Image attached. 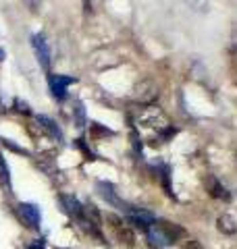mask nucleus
Wrapping results in <instances>:
<instances>
[{
  "mask_svg": "<svg viewBox=\"0 0 237 249\" xmlns=\"http://www.w3.org/2000/svg\"><path fill=\"white\" fill-rule=\"evenodd\" d=\"M138 127L146 133H152L154 139L158 142H169V139L177 133V129L169 123L167 114H164L156 104H148L146 108H141V112L138 116Z\"/></svg>",
  "mask_w": 237,
  "mask_h": 249,
  "instance_id": "f257e3e1",
  "label": "nucleus"
},
{
  "mask_svg": "<svg viewBox=\"0 0 237 249\" xmlns=\"http://www.w3.org/2000/svg\"><path fill=\"white\" fill-rule=\"evenodd\" d=\"M146 235L154 249H162V247L177 243V241L185 235V231L181 229L179 224H173L169 220H156V224H152V227L146 231Z\"/></svg>",
  "mask_w": 237,
  "mask_h": 249,
  "instance_id": "f03ea898",
  "label": "nucleus"
},
{
  "mask_svg": "<svg viewBox=\"0 0 237 249\" xmlns=\"http://www.w3.org/2000/svg\"><path fill=\"white\" fill-rule=\"evenodd\" d=\"M108 222H110V229H113L117 241L125 247H136V232L129 224H125L121 218L115 216V214H108Z\"/></svg>",
  "mask_w": 237,
  "mask_h": 249,
  "instance_id": "7ed1b4c3",
  "label": "nucleus"
},
{
  "mask_svg": "<svg viewBox=\"0 0 237 249\" xmlns=\"http://www.w3.org/2000/svg\"><path fill=\"white\" fill-rule=\"evenodd\" d=\"M125 214H127L129 224H133L136 229H141V231H148L152 224H156V216L152 212H148V210H144V208L127 206Z\"/></svg>",
  "mask_w": 237,
  "mask_h": 249,
  "instance_id": "20e7f679",
  "label": "nucleus"
},
{
  "mask_svg": "<svg viewBox=\"0 0 237 249\" xmlns=\"http://www.w3.org/2000/svg\"><path fill=\"white\" fill-rule=\"evenodd\" d=\"M31 46H34V52H36L38 62L42 65V69L48 71V69H50V48H48V42H46V37L42 34L31 36Z\"/></svg>",
  "mask_w": 237,
  "mask_h": 249,
  "instance_id": "39448f33",
  "label": "nucleus"
},
{
  "mask_svg": "<svg viewBox=\"0 0 237 249\" xmlns=\"http://www.w3.org/2000/svg\"><path fill=\"white\" fill-rule=\"evenodd\" d=\"M75 83V77H67V75H50L48 77V88L52 91V96L57 100H65L67 98V85Z\"/></svg>",
  "mask_w": 237,
  "mask_h": 249,
  "instance_id": "423d86ee",
  "label": "nucleus"
},
{
  "mask_svg": "<svg viewBox=\"0 0 237 249\" xmlns=\"http://www.w3.org/2000/svg\"><path fill=\"white\" fill-rule=\"evenodd\" d=\"M156 96H158V88H156V83L150 79L141 81L139 85H136V89H133V98L141 104H152Z\"/></svg>",
  "mask_w": 237,
  "mask_h": 249,
  "instance_id": "0eeeda50",
  "label": "nucleus"
},
{
  "mask_svg": "<svg viewBox=\"0 0 237 249\" xmlns=\"http://www.w3.org/2000/svg\"><path fill=\"white\" fill-rule=\"evenodd\" d=\"M59 201H60L62 210H65L69 216H73L77 222L85 216V208L81 206V201H79L75 196H67V193H62V196H59Z\"/></svg>",
  "mask_w": 237,
  "mask_h": 249,
  "instance_id": "6e6552de",
  "label": "nucleus"
},
{
  "mask_svg": "<svg viewBox=\"0 0 237 249\" xmlns=\"http://www.w3.org/2000/svg\"><path fill=\"white\" fill-rule=\"evenodd\" d=\"M19 212H21L23 222H25L29 229H40V220H42V214H40V208H38L36 204L23 201V204H19Z\"/></svg>",
  "mask_w": 237,
  "mask_h": 249,
  "instance_id": "1a4fd4ad",
  "label": "nucleus"
},
{
  "mask_svg": "<svg viewBox=\"0 0 237 249\" xmlns=\"http://www.w3.org/2000/svg\"><path fill=\"white\" fill-rule=\"evenodd\" d=\"M98 191H100V196L104 197L110 206H115V208H118V210H123V212L127 210L129 204H125V201L117 196V191H115V185H113V183L100 181V183H98Z\"/></svg>",
  "mask_w": 237,
  "mask_h": 249,
  "instance_id": "9d476101",
  "label": "nucleus"
},
{
  "mask_svg": "<svg viewBox=\"0 0 237 249\" xmlns=\"http://www.w3.org/2000/svg\"><path fill=\"white\" fill-rule=\"evenodd\" d=\"M36 123H38V127L42 129L46 135H50L52 139H57V142H62V137H65V135H62L60 127H59V124L50 119V116H46V114H38V116H36Z\"/></svg>",
  "mask_w": 237,
  "mask_h": 249,
  "instance_id": "9b49d317",
  "label": "nucleus"
},
{
  "mask_svg": "<svg viewBox=\"0 0 237 249\" xmlns=\"http://www.w3.org/2000/svg\"><path fill=\"white\" fill-rule=\"evenodd\" d=\"M206 187H208V193L212 197H217V199H229V193L223 185H220L218 178L215 177H208V181H206Z\"/></svg>",
  "mask_w": 237,
  "mask_h": 249,
  "instance_id": "f8f14e48",
  "label": "nucleus"
},
{
  "mask_svg": "<svg viewBox=\"0 0 237 249\" xmlns=\"http://www.w3.org/2000/svg\"><path fill=\"white\" fill-rule=\"evenodd\" d=\"M217 229L223 232V235H235V232H237V224L233 220V216L223 214V216H218V220H217Z\"/></svg>",
  "mask_w": 237,
  "mask_h": 249,
  "instance_id": "ddd939ff",
  "label": "nucleus"
},
{
  "mask_svg": "<svg viewBox=\"0 0 237 249\" xmlns=\"http://www.w3.org/2000/svg\"><path fill=\"white\" fill-rule=\"evenodd\" d=\"M0 187L11 193V168H9V164H6L2 152H0Z\"/></svg>",
  "mask_w": 237,
  "mask_h": 249,
  "instance_id": "4468645a",
  "label": "nucleus"
},
{
  "mask_svg": "<svg viewBox=\"0 0 237 249\" xmlns=\"http://www.w3.org/2000/svg\"><path fill=\"white\" fill-rule=\"evenodd\" d=\"M73 123H75V127H85V123H88V119H85V106L81 100H77V102L73 104Z\"/></svg>",
  "mask_w": 237,
  "mask_h": 249,
  "instance_id": "2eb2a0df",
  "label": "nucleus"
},
{
  "mask_svg": "<svg viewBox=\"0 0 237 249\" xmlns=\"http://www.w3.org/2000/svg\"><path fill=\"white\" fill-rule=\"evenodd\" d=\"M90 135L92 139H100V137H113L115 133L106 127H102L100 123H92V129H90Z\"/></svg>",
  "mask_w": 237,
  "mask_h": 249,
  "instance_id": "dca6fc26",
  "label": "nucleus"
},
{
  "mask_svg": "<svg viewBox=\"0 0 237 249\" xmlns=\"http://www.w3.org/2000/svg\"><path fill=\"white\" fill-rule=\"evenodd\" d=\"M183 2H185L192 11H196V13H206L210 0H183Z\"/></svg>",
  "mask_w": 237,
  "mask_h": 249,
  "instance_id": "f3484780",
  "label": "nucleus"
},
{
  "mask_svg": "<svg viewBox=\"0 0 237 249\" xmlns=\"http://www.w3.org/2000/svg\"><path fill=\"white\" fill-rule=\"evenodd\" d=\"M75 147H79V150H81V152L85 154V158H88V160H94V158H96V154H94V152L90 150V147L85 145L83 139H77V142H75Z\"/></svg>",
  "mask_w": 237,
  "mask_h": 249,
  "instance_id": "a211bd4d",
  "label": "nucleus"
},
{
  "mask_svg": "<svg viewBox=\"0 0 237 249\" xmlns=\"http://www.w3.org/2000/svg\"><path fill=\"white\" fill-rule=\"evenodd\" d=\"M0 142H2V145H4V147H9V150H11V152H15V154H21V156H25V154H27L25 150H23V147H19L15 142H11V139H0Z\"/></svg>",
  "mask_w": 237,
  "mask_h": 249,
  "instance_id": "6ab92c4d",
  "label": "nucleus"
},
{
  "mask_svg": "<svg viewBox=\"0 0 237 249\" xmlns=\"http://www.w3.org/2000/svg\"><path fill=\"white\" fill-rule=\"evenodd\" d=\"M15 106H17V110H19L21 114H29V112H31V110H29V104L23 102V100H15Z\"/></svg>",
  "mask_w": 237,
  "mask_h": 249,
  "instance_id": "aec40b11",
  "label": "nucleus"
},
{
  "mask_svg": "<svg viewBox=\"0 0 237 249\" xmlns=\"http://www.w3.org/2000/svg\"><path fill=\"white\" fill-rule=\"evenodd\" d=\"M25 4L29 6L31 13H38V9H40V0H25Z\"/></svg>",
  "mask_w": 237,
  "mask_h": 249,
  "instance_id": "412c9836",
  "label": "nucleus"
},
{
  "mask_svg": "<svg viewBox=\"0 0 237 249\" xmlns=\"http://www.w3.org/2000/svg\"><path fill=\"white\" fill-rule=\"evenodd\" d=\"M27 249H44V241L42 239H36L34 243H29Z\"/></svg>",
  "mask_w": 237,
  "mask_h": 249,
  "instance_id": "4be33fe9",
  "label": "nucleus"
},
{
  "mask_svg": "<svg viewBox=\"0 0 237 249\" xmlns=\"http://www.w3.org/2000/svg\"><path fill=\"white\" fill-rule=\"evenodd\" d=\"M2 60H4V50L0 48V62H2Z\"/></svg>",
  "mask_w": 237,
  "mask_h": 249,
  "instance_id": "5701e85b",
  "label": "nucleus"
}]
</instances>
